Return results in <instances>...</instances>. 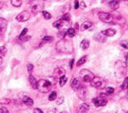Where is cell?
<instances>
[{
	"mask_svg": "<svg viewBox=\"0 0 128 113\" xmlns=\"http://www.w3.org/2000/svg\"><path fill=\"white\" fill-rule=\"evenodd\" d=\"M56 49L60 52H63V53H71L73 50V46H72L70 41L62 39L56 44Z\"/></svg>",
	"mask_w": 128,
	"mask_h": 113,
	"instance_id": "cell-1",
	"label": "cell"
},
{
	"mask_svg": "<svg viewBox=\"0 0 128 113\" xmlns=\"http://www.w3.org/2000/svg\"><path fill=\"white\" fill-rule=\"evenodd\" d=\"M52 88V83L49 80H45V79H41L39 81H37V89L42 92V93H46L48 91L51 90Z\"/></svg>",
	"mask_w": 128,
	"mask_h": 113,
	"instance_id": "cell-2",
	"label": "cell"
},
{
	"mask_svg": "<svg viewBox=\"0 0 128 113\" xmlns=\"http://www.w3.org/2000/svg\"><path fill=\"white\" fill-rule=\"evenodd\" d=\"M91 83V86L94 87V88H97V89H103L105 88L106 86V81L103 79V78H101V77H93V79L90 81Z\"/></svg>",
	"mask_w": 128,
	"mask_h": 113,
	"instance_id": "cell-3",
	"label": "cell"
},
{
	"mask_svg": "<svg viewBox=\"0 0 128 113\" xmlns=\"http://www.w3.org/2000/svg\"><path fill=\"white\" fill-rule=\"evenodd\" d=\"M115 72L117 77H122L126 75V63L122 61H117L115 64Z\"/></svg>",
	"mask_w": 128,
	"mask_h": 113,
	"instance_id": "cell-4",
	"label": "cell"
},
{
	"mask_svg": "<svg viewBox=\"0 0 128 113\" xmlns=\"http://www.w3.org/2000/svg\"><path fill=\"white\" fill-rule=\"evenodd\" d=\"M80 77L84 82H90L93 79L94 74L87 69H83V70L80 71Z\"/></svg>",
	"mask_w": 128,
	"mask_h": 113,
	"instance_id": "cell-5",
	"label": "cell"
},
{
	"mask_svg": "<svg viewBox=\"0 0 128 113\" xmlns=\"http://www.w3.org/2000/svg\"><path fill=\"white\" fill-rule=\"evenodd\" d=\"M98 18L105 23H111L113 22V16L107 12H99L98 13Z\"/></svg>",
	"mask_w": 128,
	"mask_h": 113,
	"instance_id": "cell-6",
	"label": "cell"
},
{
	"mask_svg": "<svg viewBox=\"0 0 128 113\" xmlns=\"http://www.w3.org/2000/svg\"><path fill=\"white\" fill-rule=\"evenodd\" d=\"M105 95L104 94H101L99 97H96L94 98L92 101H93V104L96 106V107H100V106H104L107 104V99L104 97Z\"/></svg>",
	"mask_w": 128,
	"mask_h": 113,
	"instance_id": "cell-7",
	"label": "cell"
},
{
	"mask_svg": "<svg viewBox=\"0 0 128 113\" xmlns=\"http://www.w3.org/2000/svg\"><path fill=\"white\" fill-rule=\"evenodd\" d=\"M30 12L29 11H23L21 13H19L17 16H16V20L18 22H24V21H27L29 18H30Z\"/></svg>",
	"mask_w": 128,
	"mask_h": 113,
	"instance_id": "cell-8",
	"label": "cell"
},
{
	"mask_svg": "<svg viewBox=\"0 0 128 113\" xmlns=\"http://www.w3.org/2000/svg\"><path fill=\"white\" fill-rule=\"evenodd\" d=\"M76 90H77V95H78V97H79L81 100H85V99L87 98V89H86L85 87L79 86Z\"/></svg>",
	"mask_w": 128,
	"mask_h": 113,
	"instance_id": "cell-9",
	"label": "cell"
},
{
	"mask_svg": "<svg viewBox=\"0 0 128 113\" xmlns=\"http://www.w3.org/2000/svg\"><path fill=\"white\" fill-rule=\"evenodd\" d=\"M53 76L54 78H60L62 76H65V70L62 67H56L53 71Z\"/></svg>",
	"mask_w": 128,
	"mask_h": 113,
	"instance_id": "cell-10",
	"label": "cell"
},
{
	"mask_svg": "<svg viewBox=\"0 0 128 113\" xmlns=\"http://www.w3.org/2000/svg\"><path fill=\"white\" fill-rule=\"evenodd\" d=\"M8 22L6 19L4 18H0V35L4 34V32L6 31V28H7Z\"/></svg>",
	"mask_w": 128,
	"mask_h": 113,
	"instance_id": "cell-11",
	"label": "cell"
},
{
	"mask_svg": "<svg viewBox=\"0 0 128 113\" xmlns=\"http://www.w3.org/2000/svg\"><path fill=\"white\" fill-rule=\"evenodd\" d=\"M89 110V104L87 103H82L78 108H77V113H86Z\"/></svg>",
	"mask_w": 128,
	"mask_h": 113,
	"instance_id": "cell-12",
	"label": "cell"
},
{
	"mask_svg": "<svg viewBox=\"0 0 128 113\" xmlns=\"http://www.w3.org/2000/svg\"><path fill=\"white\" fill-rule=\"evenodd\" d=\"M79 86H80V79L77 78V77H74V78L71 80V87H72L74 90H76Z\"/></svg>",
	"mask_w": 128,
	"mask_h": 113,
	"instance_id": "cell-13",
	"label": "cell"
},
{
	"mask_svg": "<svg viewBox=\"0 0 128 113\" xmlns=\"http://www.w3.org/2000/svg\"><path fill=\"white\" fill-rule=\"evenodd\" d=\"M94 39L96 40V41H98V42H100V43H104L105 41H106V36L102 33V32H100V33H98V34H96L95 36H94Z\"/></svg>",
	"mask_w": 128,
	"mask_h": 113,
	"instance_id": "cell-14",
	"label": "cell"
},
{
	"mask_svg": "<svg viewBox=\"0 0 128 113\" xmlns=\"http://www.w3.org/2000/svg\"><path fill=\"white\" fill-rule=\"evenodd\" d=\"M22 102L25 104V105H27V106H32L33 105V100L29 97V96H26V95H24L22 97Z\"/></svg>",
	"mask_w": 128,
	"mask_h": 113,
	"instance_id": "cell-15",
	"label": "cell"
},
{
	"mask_svg": "<svg viewBox=\"0 0 128 113\" xmlns=\"http://www.w3.org/2000/svg\"><path fill=\"white\" fill-rule=\"evenodd\" d=\"M108 5L112 10H117L119 8V1L118 0H111V1H109Z\"/></svg>",
	"mask_w": 128,
	"mask_h": 113,
	"instance_id": "cell-16",
	"label": "cell"
},
{
	"mask_svg": "<svg viewBox=\"0 0 128 113\" xmlns=\"http://www.w3.org/2000/svg\"><path fill=\"white\" fill-rule=\"evenodd\" d=\"M42 8H43V4L37 3V4H35V5H33V6H32L31 11H32V13H33V14H36V13H38L40 10H42Z\"/></svg>",
	"mask_w": 128,
	"mask_h": 113,
	"instance_id": "cell-17",
	"label": "cell"
},
{
	"mask_svg": "<svg viewBox=\"0 0 128 113\" xmlns=\"http://www.w3.org/2000/svg\"><path fill=\"white\" fill-rule=\"evenodd\" d=\"M91 26H92V23H91L90 21H85V22L82 23L81 27H79V28H80V31H85V30L89 29Z\"/></svg>",
	"mask_w": 128,
	"mask_h": 113,
	"instance_id": "cell-18",
	"label": "cell"
},
{
	"mask_svg": "<svg viewBox=\"0 0 128 113\" xmlns=\"http://www.w3.org/2000/svg\"><path fill=\"white\" fill-rule=\"evenodd\" d=\"M102 33H103L106 37H111V36H114V35H115L116 31H115L114 29H112V28H109V29H106L105 31H103Z\"/></svg>",
	"mask_w": 128,
	"mask_h": 113,
	"instance_id": "cell-19",
	"label": "cell"
},
{
	"mask_svg": "<svg viewBox=\"0 0 128 113\" xmlns=\"http://www.w3.org/2000/svg\"><path fill=\"white\" fill-rule=\"evenodd\" d=\"M29 82H30L33 89H37V80H36V78L34 76H32V75L29 76Z\"/></svg>",
	"mask_w": 128,
	"mask_h": 113,
	"instance_id": "cell-20",
	"label": "cell"
},
{
	"mask_svg": "<svg viewBox=\"0 0 128 113\" xmlns=\"http://www.w3.org/2000/svg\"><path fill=\"white\" fill-rule=\"evenodd\" d=\"M89 45H90V43H89V41L87 39H83L81 41V43H80V47L82 49H87L89 47Z\"/></svg>",
	"mask_w": 128,
	"mask_h": 113,
	"instance_id": "cell-21",
	"label": "cell"
},
{
	"mask_svg": "<svg viewBox=\"0 0 128 113\" xmlns=\"http://www.w3.org/2000/svg\"><path fill=\"white\" fill-rule=\"evenodd\" d=\"M63 24H64V21H62V20H57V21H55V22L53 23V27L57 28V29H60V28L63 27Z\"/></svg>",
	"mask_w": 128,
	"mask_h": 113,
	"instance_id": "cell-22",
	"label": "cell"
},
{
	"mask_svg": "<svg viewBox=\"0 0 128 113\" xmlns=\"http://www.w3.org/2000/svg\"><path fill=\"white\" fill-rule=\"evenodd\" d=\"M66 34L69 36V37H74L75 34H76V30L74 29V28H69V29L67 30Z\"/></svg>",
	"mask_w": 128,
	"mask_h": 113,
	"instance_id": "cell-23",
	"label": "cell"
},
{
	"mask_svg": "<svg viewBox=\"0 0 128 113\" xmlns=\"http://www.w3.org/2000/svg\"><path fill=\"white\" fill-rule=\"evenodd\" d=\"M11 4L14 7H20L22 4V0H11Z\"/></svg>",
	"mask_w": 128,
	"mask_h": 113,
	"instance_id": "cell-24",
	"label": "cell"
},
{
	"mask_svg": "<svg viewBox=\"0 0 128 113\" xmlns=\"http://www.w3.org/2000/svg\"><path fill=\"white\" fill-rule=\"evenodd\" d=\"M86 59H87V56H82V57L78 60V62H77V66H80V65H83L85 62H86Z\"/></svg>",
	"mask_w": 128,
	"mask_h": 113,
	"instance_id": "cell-25",
	"label": "cell"
},
{
	"mask_svg": "<svg viewBox=\"0 0 128 113\" xmlns=\"http://www.w3.org/2000/svg\"><path fill=\"white\" fill-rule=\"evenodd\" d=\"M69 9H70V5H69V4H65V5H63V6L60 8V11L65 14V13H67V11H69Z\"/></svg>",
	"mask_w": 128,
	"mask_h": 113,
	"instance_id": "cell-26",
	"label": "cell"
},
{
	"mask_svg": "<svg viewBox=\"0 0 128 113\" xmlns=\"http://www.w3.org/2000/svg\"><path fill=\"white\" fill-rule=\"evenodd\" d=\"M66 81H67V78L66 76H62L59 78V85L60 86H64L65 84H66Z\"/></svg>",
	"mask_w": 128,
	"mask_h": 113,
	"instance_id": "cell-27",
	"label": "cell"
},
{
	"mask_svg": "<svg viewBox=\"0 0 128 113\" xmlns=\"http://www.w3.org/2000/svg\"><path fill=\"white\" fill-rule=\"evenodd\" d=\"M6 47L5 46H0V57H2L6 54Z\"/></svg>",
	"mask_w": 128,
	"mask_h": 113,
	"instance_id": "cell-28",
	"label": "cell"
},
{
	"mask_svg": "<svg viewBox=\"0 0 128 113\" xmlns=\"http://www.w3.org/2000/svg\"><path fill=\"white\" fill-rule=\"evenodd\" d=\"M56 98H57V93H56V91H53L52 93L49 95V100H50V101H53V100H55Z\"/></svg>",
	"mask_w": 128,
	"mask_h": 113,
	"instance_id": "cell-29",
	"label": "cell"
},
{
	"mask_svg": "<svg viewBox=\"0 0 128 113\" xmlns=\"http://www.w3.org/2000/svg\"><path fill=\"white\" fill-rule=\"evenodd\" d=\"M113 93H114V89H113L112 87H107V88L105 89V94L111 95V94H113Z\"/></svg>",
	"mask_w": 128,
	"mask_h": 113,
	"instance_id": "cell-30",
	"label": "cell"
},
{
	"mask_svg": "<svg viewBox=\"0 0 128 113\" xmlns=\"http://www.w3.org/2000/svg\"><path fill=\"white\" fill-rule=\"evenodd\" d=\"M127 84H128V78L125 77V79H124V81H123V84H122V86H121V88H122L123 90H126V89H127Z\"/></svg>",
	"mask_w": 128,
	"mask_h": 113,
	"instance_id": "cell-31",
	"label": "cell"
},
{
	"mask_svg": "<svg viewBox=\"0 0 128 113\" xmlns=\"http://www.w3.org/2000/svg\"><path fill=\"white\" fill-rule=\"evenodd\" d=\"M62 21H70V14H68V13H65V14H63V16H62V19H61Z\"/></svg>",
	"mask_w": 128,
	"mask_h": 113,
	"instance_id": "cell-32",
	"label": "cell"
},
{
	"mask_svg": "<svg viewBox=\"0 0 128 113\" xmlns=\"http://www.w3.org/2000/svg\"><path fill=\"white\" fill-rule=\"evenodd\" d=\"M42 41H43V42H51V41H53V37H51V36H45V37H43Z\"/></svg>",
	"mask_w": 128,
	"mask_h": 113,
	"instance_id": "cell-33",
	"label": "cell"
},
{
	"mask_svg": "<svg viewBox=\"0 0 128 113\" xmlns=\"http://www.w3.org/2000/svg\"><path fill=\"white\" fill-rule=\"evenodd\" d=\"M42 13H43V17L45 18V19H50L51 17V14L49 13V12H47V11H42Z\"/></svg>",
	"mask_w": 128,
	"mask_h": 113,
	"instance_id": "cell-34",
	"label": "cell"
},
{
	"mask_svg": "<svg viewBox=\"0 0 128 113\" xmlns=\"http://www.w3.org/2000/svg\"><path fill=\"white\" fill-rule=\"evenodd\" d=\"M19 38H20V40H21V41H28V40L30 39V36L26 34V35L21 36V37H19Z\"/></svg>",
	"mask_w": 128,
	"mask_h": 113,
	"instance_id": "cell-35",
	"label": "cell"
},
{
	"mask_svg": "<svg viewBox=\"0 0 128 113\" xmlns=\"http://www.w3.org/2000/svg\"><path fill=\"white\" fill-rule=\"evenodd\" d=\"M27 70H28L29 74H31V73H32V71H33V64L28 63V64H27Z\"/></svg>",
	"mask_w": 128,
	"mask_h": 113,
	"instance_id": "cell-36",
	"label": "cell"
},
{
	"mask_svg": "<svg viewBox=\"0 0 128 113\" xmlns=\"http://www.w3.org/2000/svg\"><path fill=\"white\" fill-rule=\"evenodd\" d=\"M66 32H67V30H61V31H59V33H58V36L60 37V38H62V37H64L65 35H66Z\"/></svg>",
	"mask_w": 128,
	"mask_h": 113,
	"instance_id": "cell-37",
	"label": "cell"
},
{
	"mask_svg": "<svg viewBox=\"0 0 128 113\" xmlns=\"http://www.w3.org/2000/svg\"><path fill=\"white\" fill-rule=\"evenodd\" d=\"M0 113H9V112L6 107H1L0 108Z\"/></svg>",
	"mask_w": 128,
	"mask_h": 113,
	"instance_id": "cell-38",
	"label": "cell"
},
{
	"mask_svg": "<svg viewBox=\"0 0 128 113\" xmlns=\"http://www.w3.org/2000/svg\"><path fill=\"white\" fill-rule=\"evenodd\" d=\"M0 103H2V104H8V103H10V100L4 98V99H2V100H0Z\"/></svg>",
	"mask_w": 128,
	"mask_h": 113,
	"instance_id": "cell-39",
	"label": "cell"
},
{
	"mask_svg": "<svg viewBox=\"0 0 128 113\" xmlns=\"http://www.w3.org/2000/svg\"><path fill=\"white\" fill-rule=\"evenodd\" d=\"M27 31H28L27 28H25V29H23V30H22V32H21V34H20V37H21V36H24V35H26Z\"/></svg>",
	"mask_w": 128,
	"mask_h": 113,
	"instance_id": "cell-40",
	"label": "cell"
},
{
	"mask_svg": "<svg viewBox=\"0 0 128 113\" xmlns=\"http://www.w3.org/2000/svg\"><path fill=\"white\" fill-rule=\"evenodd\" d=\"M74 8L75 9L79 8V1H77V0H75V2H74Z\"/></svg>",
	"mask_w": 128,
	"mask_h": 113,
	"instance_id": "cell-41",
	"label": "cell"
},
{
	"mask_svg": "<svg viewBox=\"0 0 128 113\" xmlns=\"http://www.w3.org/2000/svg\"><path fill=\"white\" fill-rule=\"evenodd\" d=\"M33 112H34V113H44V112H43L41 109H39V108H35V109L33 110Z\"/></svg>",
	"mask_w": 128,
	"mask_h": 113,
	"instance_id": "cell-42",
	"label": "cell"
},
{
	"mask_svg": "<svg viewBox=\"0 0 128 113\" xmlns=\"http://www.w3.org/2000/svg\"><path fill=\"white\" fill-rule=\"evenodd\" d=\"M47 113H57V109L56 108H52V109H50Z\"/></svg>",
	"mask_w": 128,
	"mask_h": 113,
	"instance_id": "cell-43",
	"label": "cell"
},
{
	"mask_svg": "<svg viewBox=\"0 0 128 113\" xmlns=\"http://www.w3.org/2000/svg\"><path fill=\"white\" fill-rule=\"evenodd\" d=\"M63 101H64V98H63V97H60V98H58V100H57V104H62Z\"/></svg>",
	"mask_w": 128,
	"mask_h": 113,
	"instance_id": "cell-44",
	"label": "cell"
},
{
	"mask_svg": "<svg viewBox=\"0 0 128 113\" xmlns=\"http://www.w3.org/2000/svg\"><path fill=\"white\" fill-rule=\"evenodd\" d=\"M73 64H74V59H71V60H70V68H71V69L73 68Z\"/></svg>",
	"mask_w": 128,
	"mask_h": 113,
	"instance_id": "cell-45",
	"label": "cell"
},
{
	"mask_svg": "<svg viewBox=\"0 0 128 113\" xmlns=\"http://www.w3.org/2000/svg\"><path fill=\"white\" fill-rule=\"evenodd\" d=\"M80 5H81V7H82V8H84V7H85L84 2H79V6H80Z\"/></svg>",
	"mask_w": 128,
	"mask_h": 113,
	"instance_id": "cell-46",
	"label": "cell"
},
{
	"mask_svg": "<svg viewBox=\"0 0 128 113\" xmlns=\"http://www.w3.org/2000/svg\"><path fill=\"white\" fill-rule=\"evenodd\" d=\"M2 64V57H0V65Z\"/></svg>",
	"mask_w": 128,
	"mask_h": 113,
	"instance_id": "cell-47",
	"label": "cell"
},
{
	"mask_svg": "<svg viewBox=\"0 0 128 113\" xmlns=\"http://www.w3.org/2000/svg\"><path fill=\"white\" fill-rule=\"evenodd\" d=\"M27 1H28V2H31V1H32V0H27Z\"/></svg>",
	"mask_w": 128,
	"mask_h": 113,
	"instance_id": "cell-48",
	"label": "cell"
},
{
	"mask_svg": "<svg viewBox=\"0 0 128 113\" xmlns=\"http://www.w3.org/2000/svg\"><path fill=\"white\" fill-rule=\"evenodd\" d=\"M60 113H67V112H65V111H63V112H60Z\"/></svg>",
	"mask_w": 128,
	"mask_h": 113,
	"instance_id": "cell-49",
	"label": "cell"
},
{
	"mask_svg": "<svg viewBox=\"0 0 128 113\" xmlns=\"http://www.w3.org/2000/svg\"><path fill=\"white\" fill-rule=\"evenodd\" d=\"M124 1H126V0H124Z\"/></svg>",
	"mask_w": 128,
	"mask_h": 113,
	"instance_id": "cell-50",
	"label": "cell"
},
{
	"mask_svg": "<svg viewBox=\"0 0 128 113\" xmlns=\"http://www.w3.org/2000/svg\"><path fill=\"white\" fill-rule=\"evenodd\" d=\"M126 113H127V112H126Z\"/></svg>",
	"mask_w": 128,
	"mask_h": 113,
	"instance_id": "cell-51",
	"label": "cell"
}]
</instances>
